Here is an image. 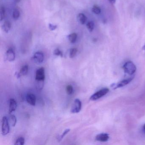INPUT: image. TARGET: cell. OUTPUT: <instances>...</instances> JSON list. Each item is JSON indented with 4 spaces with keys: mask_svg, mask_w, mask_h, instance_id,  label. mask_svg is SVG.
Returning a JSON list of instances; mask_svg holds the SVG:
<instances>
[{
    "mask_svg": "<svg viewBox=\"0 0 145 145\" xmlns=\"http://www.w3.org/2000/svg\"><path fill=\"white\" fill-rule=\"evenodd\" d=\"M125 72L129 75H133L136 70V67L131 61H128L123 66Z\"/></svg>",
    "mask_w": 145,
    "mask_h": 145,
    "instance_id": "6da1fadb",
    "label": "cell"
},
{
    "mask_svg": "<svg viewBox=\"0 0 145 145\" xmlns=\"http://www.w3.org/2000/svg\"><path fill=\"white\" fill-rule=\"evenodd\" d=\"M109 91L110 90L108 88H104L102 89L91 96L90 99L92 100H97L105 95L106 94L108 93Z\"/></svg>",
    "mask_w": 145,
    "mask_h": 145,
    "instance_id": "7a4b0ae2",
    "label": "cell"
},
{
    "mask_svg": "<svg viewBox=\"0 0 145 145\" xmlns=\"http://www.w3.org/2000/svg\"><path fill=\"white\" fill-rule=\"evenodd\" d=\"M9 124L8 118L6 117H4L2 120V134L3 135H5L9 132Z\"/></svg>",
    "mask_w": 145,
    "mask_h": 145,
    "instance_id": "3957f363",
    "label": "cell"
},
{
    "mask_svg": "<svg viewBox=\"0 0 145 145\" xmlns=\"http://www.w3.org/2000/svg\"><path fill=\"white\" fill-rule=\"evenodd\" d=\"M45 78V69L41 67L38 69L36 72L35 80L38 82H44Z\"/></svg>",
    "mask_w": 145,
    "mask_h": 145,
    "instance_id": "277c9868",
    "label": "cell"
},
{
    "mask_svg": "<svg viewBox=\"0 0 145 145\" xmlns=\"http://www.w3.org/2000/svg\"><path fill=\"white\" fill-rule=\"evenodd\" d=\"M81 107L82 104L81 100L79 99H76L74 101V104L71 112L72 113H78L81 110Z\"/></svg>",
    "mask_w": 145,
    "mask_h": 145,
    "instance_id": "5b68a950",
    "label": "cell"
},
{
    "mask_svg": "<svg viewBox=\"0 0 145 145\" xmlns=\"http://www.w3.org/2000/svg\"><path fill=\"white\" fill-rule=\"evenodd\" d=\"M132 79L133 77H131L130 78L124 80L117 83H114V84H112L111 87L114 89L119 88L125 86V85L129 84Z\"/></svg>",
    "mask_w": 145,
    "mask_h": 145,
    "instance_id": "8992f818",
    "label": "cell"
},
{
    "mask_svg": "<svg viewBox=\"0 0 145 145\" xmlns=\"http://www.w3.org/2000/svg\"><path fill=\"white\" fill-rule=\"evenodd\" d=\"M33 59L37 63H41L44 60V55L42 52H37L35 53L33 57Z\"/></svg>",
    "mask_w": 145,
    "mask_h": 145,
    "instance_id": "52a82bcc",
    "label": "cell"
},
{
    "mask_svg": "<svg viewBox=\"0 0 145 145\" xmlns=\"http://www.w3.org/2000/svg\"><path fill=\"white\" fill-rule=\"evenodd\" d=\"M6 58L7 61L10 62L14 61L15 59V54L12 49H9L6 53Z\"/></svg>",
    "mask_w": 145,
    "mask_h": 145,
    "instance_id": "ba28073f",
    "label": "cell"
},
{
    "mask_svg": "<svg viewBox=\"0 0 145 145\" xmlns=\"http://www.w3.org/2000/svg\"><path fill=\"white\" fill-rule=\"evenodd\" d=\"M26 100L28 104L32 106H35L36 101L35 96L32 93L27 94L26 96Z\"/></svg>",
    "mask_w": 145,
    "mask_h": 145,
    "instance_id": "9c48e42d",
    "label": "cell"
},
{
    "mask_svg": "<svg viewBox=\"0 0 145 145\" xmlns=\"http://www.w3.org/2000/svg\"><path fill=\"white\" fill-rule=\"evenodd\" d=\"M17 107V104L15 99L13 98L10 99L9 102V114H11L13 112L15 111Z\"/></svg>",
    "mask_w": 145,
    "mask_h": 145,
    "instance_id": "30bf717a",
    "label": "cell"
},
{
    "mask_svg": "<svg viewBox=\"0 0 145 145\" xmlns=\"http://www.w3.org/2000/svg\"><path fill=\"white\" fill-rule=\"evenodd\" d=\"M109 135L106 133L100 134L96 136L95 139L96 141L100 142H106L108 141Z\"/></svg>",
    "mask_w": 145,
    "mask_h": 145,
    "instance_id": "8fae6325",
    "label": "cell"
},
{
    "mask_svg": "<svg viewBox=\"0 0 145 145\" xmlns=\"http://www.w3.org/2000/svg\"><path fill=\"white\" fill-rule=\"evenodd\" d=\"M11 27V24L9 21H6L4 22V24L3 25V28L5 32L8 33Z\"/></svg>",
    "mask_w": 145,
    "mask_h": 145,
    "instance_id": "7c38bea8",
    "label": "cell"
},
{
    "mask_svg": "<svg viewBox=\"0 0 145 145\" xmlns=\"http://www.w3.org/2000/svg\"><path fill=\"white\" fill-rule=\"evenodd\" d=\"M8 121L9 124L12 125V126L14 127L15 126L17 122V119L16 117L14 115H10L9 117L8 118Z\"/></svg>",
    "mask_w": 145,
    "mask_h": 145,
    "instance_id": "4fadbf2b",
    "label": "cell"
},
{
    "mask_svg": "<svg viewBox=\"0 0 145 145\" xmlns=\"http://www.w3.org/2000/svg\"><path fill=\"white\" fill-rule=\"evenodd\" d=\"M28 70H29V67L28 65H25L22 67L20 69L19 72L20 77L21 76H24L27 75V74Z\"/></svg>",
    "mask_w": 145,
    "mask_h": 145,
    "instance_id": "5bb4252c",
    "label": "cell"
},
{
    "mask_svg": "<svg viewBox=\"0 0 145 145\" xmlns=\"http://www.w3.org/2000/svg\"><path fill=\"white\" fill-rule=\"evenodd\" d=\"M77 19L80 23L83 25L85 23L87 20V17L83 13H79L77 16Z\"/></svg>",
    "mask_w": 145,
    "mask_h": 145,
    "instance_id": "9a60e30c",
    "label": "cell"
},
{
    "mask_svg": "<svg viewBox=\"0 0 145 145\" xmlns=\"http://www.w3.org/2000/svg\"><path fill=\"white\" fill-rule=\"evenodd\" d=\"M68 39L71 43H75L77 39V35L75 33H72L68 36Z\"/></svg>",
    "mask_w": 145,
    "mask_h": 145,
    "instance_id": "2e32d148",
    "label": "cell"
},
{
    "mask_svg": "<svg viewBox=\"0 0 145 145\" xmlns=\"http://www.w3.org/2000/svg\"><path fill=\"white\" fill-rule=\"evenodd\" d=\"M0 20H4L6 16V10L4 6H1L0 8Z\"/></svg>",
    "mask_w": 145,
    "mask_h": 145,
    "instance_id": "e0dca14e",
    "label": "cell"
},
{
    "mask_svg": "<svg viewBox=\"0 0 145 145\" xmlns=\"http://www.w3.org/2000/svg\"><path fill=\"white\" fill-rule=\"evenodd\" d=\"M86 27L88 29L90 32L93 31L94 29V23L93 21L89 22L86 24Z\"/></svg>",
    "mask_w": 145,
    "mask_h": 145,
    "instance_id": "ac0fdd59",
    "label": "cell"
},
{
    "mask_svg": "<svg viewBox=\"0 0 145 145\" xmlns=\"http://www.w3.org/2000/svg\"><path fill=\"white\" fill-rule=\"evenodd\" d=\"M20 13L17 9H15L13 12V17L15 20H17L20 17Z\"/></svg>",
    "mask_w": 145,
    "mask_h": 145,
    "instance_id": "d6986e66",
    "label": "cell"
},
{
    "mask_svg": "<svg viewBox=\"0 0 145 145\" xmlns=\"http://www.w3.org/2000/svg\"><path fill=\"white\" fill-rule=\"evenodd\" d=\"M25 143V139L23 137H19L16 140L15 145H23Z\"/></svg>",
    "mask_w": 145,
    "mask_h": 145,
    "instance_id": "ffe728a7",
    "label": "cell"
},
{
    "mask_svg": "<svg viewBox=\"0 0 145 145\" xmlns=\"http://www.w3.org/2000/svg\"><path fill=\"white\" fill-rule=\"evenodd\" d=\"M77 50L76 48L71 49L69 52V57L71 58H74L75 55L77 54Z\"/></svg>",
    "mask_w": 145,
    "mask_h": 145,
    "instance_id": "44dd1931",
    "label": "cell"
},
{
    "mask_svg": "<svg viewBox=\"0 0 145 145\" xmlns=\"http://www.w3.org/2000/svg\"><path fill=\"white\" fill-rule=\"evenodd\" d=\"M73 91H74V89H73V88L72 86L71 85L67 86L66 87V92H67V94L69 95L72 94Z\"/></svg>",
    "mask_w": 145,
    "mask_h": 145,
    "instance_id": "7402d4cb",
    "label": "cell"
},
{
    "mask_svg": "<svg viewBox=\"0 0 145 145\" xmlns=\"http://www.w3.org/2000/svg\"><path fill=\"white\" fill-rule=\"evenodd\" d=\"M70 131V130L69 129H66V130L64 131V132L63 133L62 135H60L58 136V141H62L63 137H64L65 136H66V135H67L68 133Z\"/></svg>",
    "mask_w": 145,
    "mask_h": 145,
    "instance_id": "603a6c76",
    "label": "cell"
},
{
    "mask_svg": "<svg viewBox=\"0 0 145 145\" xmlns=\"http://www.w3.org/2000/svg\"><path fill=\"white\" fill-rule=\"evenodd\" d=\"M92 12L94 13V14L98 15L100 14L101 13V9L98 6H94L92 8Z\"/></svg>",
    "mask_w": 145,
    "mask_h": 145,
    "instance_id": "cb8c5ba5",
    "label": "cell"
},
{
    "mask_svg": "<svg viewBox=\"0 0 145 145\" xmlns=\"http://www.w3.org/2000/svg\"><path fill=\"white\" fill-rule=\"evenodd\" d=\"M54 54L56 56H60L63 57V53L59 49H56L54 51Z\"/></svg>",
    "mask_w": 145,
    "mask_h": 145,
    "instance_id": "d4e9b609",
    "label": "cell"
},
{
    "mask_svg": "<svg viewBox=\"0 0 145 145\" xmlns=\"http://www.w3.org/2000/svg\"><path fill=\"white\" fill-rule=\"evenodd\" d=\"M49 27L50 30H51V31H53V30H55V29H56L57 28V26L53 25L52 23H50L49 24Z\"/></svg>",
    "mask_w": 145,
    "mask_h": 145,
    "instance_id": "484cf974",
    "label": "cell"
},
{
    "mask_svg": "<svg viewBox=\"0 0 145 145\" xmlns=\"http://www.w3.org/2000/svg\"><path fill=\"white\" fill-rule=\"evenodd\" d=\"M108 1H110L111 4H114L115 3L116 0H108Z\"/></svg>",
    "mask_w": 145,
    "mask_h": 145,
    "instance_id": "4316f807",
    "label": "cell"
},
{
    "mask_svg": "<svg viewBox=\"0 0 145 145\" xmlns=\"http://www.w3.org/2000/svg\"><path fill=\"white\" fill-rule=\"evenodd\" d=\"M143 130H144V131L145 132V124L144 125V126H143Z\"/></svg>",
    "mask_w": 145,
    "mask_h": 145,
    "instance_id": "83f0119b",
    "label": "cell"
},
{
    "mask_svg": "<svg viewBox=\"0 0 145 145\" xmlns=\"http://www.w3.org/2000/svg\"><path fill=\"white\" fill-rule=\"evenodd\" d=\"M143 49L145 51V45H144V46H143Z\"/></svg>",
    "mask_w": 145,
    "mask_h": 145,
    "instance_id": "f1b7e54d",
    "label": "cell"
}]
</instances>
